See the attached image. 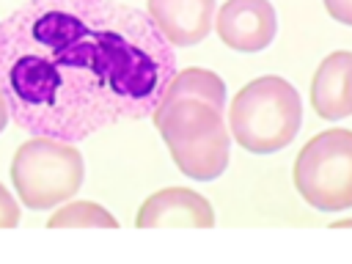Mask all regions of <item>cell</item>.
I'll use <instances>...</instances> for the list:
<instances>
[{
  "label": "cell",
  "instance_id": "1",
  "mask_svg": "<svg viewBox=\"0 0 352 264\" xmlns=\"http://www.w3.org/2000/svg\"><path fill=\"white\" fill-rule=\"evenodd\" d=\"M176 47L118 0H28L0 19V91L30 135L80 143L154 113Z\"/></svg>",
  "mask_w": 352,
  "mask_h": 264
},
{
  "label": "cell",
  "instance_id": "13",
  "mask_svg": "<svg viewBox=\"0 0 352 264\" xmlns=\"http://www.w3.org/2000/svg\"><path fill=\"white\" fill-rule=\"evenodd\" d=\"M8 118H11V113H8V102H6V96H3V91H0V132L6 129Z\"/></svg>",
  "mask_w": 352,
  "mask_h": 264
},
{
  "label": "cell",
  "instance_id": "10",
  "mask_svg": "<svg viewBox=\"0 0 352 264\" xmlns=\"http://www.w3.org/2000/svg\"><path fill=\"white\" fill-rule=\"evenodd\" d=\"M47 226L50 228H118V220L102 204H94V201H72V204L60 206L47 220Z\"/></svg>",
  "mask_w": 352,
  "mask_h": 264
},
{
  "label": "cell",
  "instance_id": "11",
  "mask_svg": "<svg viewBox=\"0 0 352 264\" xmlns=\"http://www.w3.org/2000/svg\"><path fill=\"white\" fill-rule=\"evenodd\" d=\"M14 226H19V204L0 182V228H14Z\"/></svg>",
  "mask_w": 352,
  "mask_h": 264
},
{
  "label": "cell",
  "instance_id": "9",
  "mask_svg": "<svg viewBox=\"0 0 352 264\" xmlns=\"http://www.w3.org/2000/svg\"><path fill=\"white\" fill-rule=\"evenodd\" d=\"M311 104L324 121L352 116V50H336L319 60L311 77Z\"/></svg>",
  "mask_w": 352,
  "mask_h": 264
},
{
  "label": "cell",
  "instance_id": "5",
  "mask_svg": "<svg viewBox=\"0 0 352 264\" xmlns=\"http://www.w3.org/2000/svg\"><path fill=\"white\" fill-rule=\"evenodd\" d=\"M300 198L319 212L352 206V129L330 126L314 135L292 168Z\"/></svg>",
  "mask_w": 352,
  "mask_h": 264
},
{
  "label": "cell",
  "instance_id": "7",
  "mask_svg": "<svg viewBox=\"0 0 352 264\" xmlns=\"http://www.w3.org/2000/svg\"><path fill=\"white\" fill-rule=\"evenodd\" d=\"M135 226L138 228H212L214 209L201 192L190 187H162L140 204L135 214Z\"/></svg>",
  "mask_w": 352,
  "mask_h": 264
},
{
  "label": "cell",
  "instance_id": "8",
  "mask_svg": "<svg viewBox=\"0 0 352 264\" xmlns=\"http://www.w3.org/2000/svg\"><path fill=\"white\" fill-rule=\"evenodd\" d=\"M146 14L173 47H195L214 25V0H146Z\"/></svg>",
  "mask_w": 352,
  "mask_h": 264
},
{
  "label": "cell",
  "instance_id": "6",
  "mask_svg": "<svg viewBox=\"0 0 352 264\" xmlns=\"http://www.w3.org/2000/svg\"><path fill=\"white\" fill-rule=\"evenodd\" d=\"M214 30L228 50L261 52L278 33V14L270 0H226L214 14Z\"/></svg>",
  "mask_w": 352,
  "mask_h": 264
},
{
  "label": "cell",
  "instance_id": "4",
  "mask_svg": "<svg viewBox=\"0 0 352 264\" xmlns=\"http://www.w3.org/2000/svg\"><path fill=\"white\" fill-rule=\"evenodd\" d=\"M85 179V162L74 143L33 135L11 160V184L22 206L38 212L74 198Z\"/></svg>",
  "mask_w": 352,
  "mask_h": 264
},
{
  "label": "cell",
  "instance_id": "3",
  "mask_svg": "<svg viewBox=\"0 0 352 264\" xmlns=\"http://www.w3.org/2000/svg\"><path fill=\"white\" fill-rule=\"evenodd\" d=\"M302 124V99L280 74H261L245 82L228 107V132L250 154L286 148Z\"/></svg>",
  "mask_w": 352,
  "mask_h": 264
},
{
  "label": "cell",
  "instance_id": "2",
  "mask_svg": "<svg viewBox=\"0 0 352 264\" xmlns=\"http://www.w3.org/2000/svg\"><path fill=\"white\" fill-rule=\"evenodd\" d=\"M226 82L212 69H179L160 104L148 116L162 135L176 168L192 182L223 176L231 154V132L223 118Z\"/></svg>",
  "mask_w": 352,
  "mask_h": 264
},
{
  "label": "cell",
  "instance_id": "14",
  "mask_svg": "<svg viewBox=\"0 0 352 264\" xmlns=\"http://www.w3.org/2000/svg\"><path fill=\"white\" fill-rule=\"evenodd\" d=\"M336 226H352V220H341V223H336Z\"/></svg>",
  "mask_w": 352,
  "mask_h": 264
},
{
  "label": "cell",
  "instance_id": "12",
  "mask_svg": "<svg viewBox=\"0 0 352 264\" xmlns=\"http://www.w3.org/2000/svg\"><path fill=\"white\" fill-rule=\"evenodd\" d=\"M324 8L336 22L352 25V0H324Z\"/></svg>",
  "mask_w": 352,
  "mask_h": 264
}]
</instances>
